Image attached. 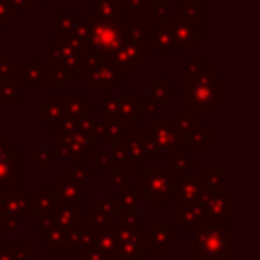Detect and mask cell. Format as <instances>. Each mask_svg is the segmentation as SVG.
<instances>
[{
    "label": "cell",
    "mask_w": 260,
    "mask_h": 260,
    "mask_svg": "<svg viewBox=\"0 0 260 260\" xmlns=\"http://www.w3.org/2000/svg\"><path fill=\"white\" fill-rule=\"evenodd\" d=\"M230 223H207L195 232V256L197 260H230Z\"/></svg>",
    "instance_id": "1"
},
{
    "label": "cell",
    "mask_w": 260,
    "mask_h": 260,
    "mask_svg": "<svg viewBox=\"0 0 260 260\" xmlns=\"http://www.w3.org/2000/svg\"><path fill=\"white\" fill-rule=\"evenodd\" d=\"M148 146H150V160L165 158L175 160L185 156V138L183 132L173 124H150L148 132Z\"/></svg>",
    "instance_id": "2"
},
{
    "label": "cell",
    "mask_w": 260,
    "mask_h": 260,
    "mask_svg": "<svg viewBox=\"0 0 260 260\" xmlns=\"http://www.w3.org/2000/svg\"><path fill=\"white\" fill-rule=\"evenodd\" d=\"M138 191L148 197L150 205H165L175 195V177L167 169H140Z\"/></svg>",
    "instance_id": "3"
},
{
    "label": "cell",
    "mask_w": 260,
    "mask_h": 260,
    "mask_svg": "<svg viewBox=\"0 0 260 260\" xmlns=\"http://www.w3.org/2000/svg\"><path fill=\"white\" fill-rule=\"evenodd\" d=\"M201 203L207 213V223H230L232 217V199L221 191H205Z\"/></svg>",
    "instance_id": "4"
},
{
    "label": "cell",
    "mask_w": 260,
    "mask_h": 260,
    "mask_svg": "<svg viewBox=\"0 0 260 260\" xmlns=\"http://www.w3.org/2000/svg\"><path fill=\"white\" fill-rule=\"evenodd\" d=\"M177 240V225H148L146 234H140V250L146 252H162Z\"/></svg>",
    "instance_id": "5"
},
{
    "label": "cell",
    "mask_w": 260,
    "mask_h": 260,
    "mask_svg": "<svg viewBox=\"0 0 260 260\" xmlns=\"http://www.w3.org/2000/svg\"><path fill=\"white\" fill-rule=\"evenodd\" d=\"M177 215L189 234H195L203 225H207V213H205L201 199L199 201H177Z\"/></svg>",
    "instance_id": "6"
},
{
    "label": "cell",
    "mask_w": 260,
    "mask_h": 260,
    "mask_svg": "<svg viewBox=\"0 0 260 260\" xmlns=\"http://www.w3.org/2000/svg\"><path fill=\"white\" fill-rule=\"evenodd\" d=\"M89 140L87 136H83L81 132L75 134L73 130H67V134L59 136L57 138V152L59 156L63 158H87V152H89Z\"/></svg>",
    "instance_id": "7"
},
{
    "label": "cell",
    "mask_w": 260,
    "mask_h": 260,
    "mask_svg": "<svg viewBox=\"0 0 260 260\" xmlns=\"http://www.w3.org/2000/svg\"><path fill=\"white\" fill-rule=\"evenodd\" d=\"M2 211L8 215H18L22 211L28 209V201H30V191L26 187L20 185H8L2 187Z\"/></svg>",
    "instance_id": "8"
},
{
    "label": "cell",
    "mask_w": 260,
    "mask_h": 260,
    "mask_svg": "<svg viewBox=\"0 0 260 260\" xmlns=\"http://www.w3.org/2000/svg\"><path fill=\"white\" fill-rule=\"evenodd\" d=\"M8 185H18V150L0 142V187Z\"/></svg>",
    "instance_id": "9"
},
{
    "label": "cell",
    "mask_w": 260,
    "mask_h": 260,
    "mask_svg": "<svg viewBox=\"0 0 260 260\" xmlns=\"http://www.w3.org/2000/svg\"><path fill=\"white\" fill-rule=\"evenodd\" d=\"M205 193L203 179L183 175L181 179H175V197L177 201H199Z\"/></svg>",
    "instance_id": "10"
},
{
    "label": "cell",
    "mask_w": 260,
    "mask_h": 260,
    "mask_svg": "<svg viewBox=\"0 0 260 260\" xmlns=\"http://www.w3.org/2000/svg\"><path fill=\"white\" fill-rule=\"evenodd\" d=\"M138 199H140V191L138 187L134 189H126L122 191L118 197L112 199V205H114V211L118 215H122V219H136L138 221Z\"/></svg>",
    "instance_id": "11"
},
{
    "label": "cell",
    "mask_w": 260,
    "mask_h": 260,
    "mask_svg": "<svg viewBox=\"0 0 260 260\" xmlns=\"http://www.w3.org/2000/svg\"><path fill=\"white\" fill-rule=\"evenodd\" d=\"M57 205V193H55V187H39L37 189V195H30V201H28V213L30 215H45V213H51L53 207Z\"/></svg>",
    "instance_id": "12"
},
{
    "label": "cell",
    "mask_w": 260,
    "mask_h": 260,
    "mask_svg": "<svg viewBox=\"0 0 260 260\" xmlns=\"http://www.w3.org/2000/svg\"><path fill=\"white\" fill-rule=\"evenodd\" d=\"M55 193H57V201L69 207H81L83 205V195H81V187L73 181H69L67 177L59 179L55 185Z\"/></svg>",
    "instance_id": "13"
},
{
    "label": "cell",
    "mask_w": 260,
    "mask_h": 260,
    "mask_svg": "<svg viewBox=\"0 0 260 260\" xmlns=\"http://www.w3.org/2000/svg\"><path fill=\"white\" fill-rule=\"evenodd\" d=\"M183 138H185V146H187V148H197V150H201V148H205V142L213 140V134L207 132L203 124L191 122L189 130H183Z\"/></svg>",
    "instance_id": "14"
},
{
    "label": "cell",
    "mask_w": 260,
    "mask_h": 260,
    "mask_svg": "<svg viewBox=\"0 0 260 260\" xmlns=\"http://www.w3.org/2000/svg\"><path fill=\"white\" fill-rule=\"evenodd\" d=\"M95 130L98 132H93V136H102L104 140H110V142H114V140H120L122 136H126L128 134V122L124 120V122H118V120H114V122H110L108 120V124H104V126H95Z\"/></svg>",
    "instance_id": "15"
},
{
    "label": "cell",
    "mask_w": 260,
    "mask_h": 260,
    "mask_svg": "<svg viewBox=\"0 0 260 260\" xmlns=\"http://www.w3.org/2000/svg\"><path fill=\"white\" fill-rule=\"evenodd\" d=\"M28 246L24 242L12 244V242H0V260H26Z\"/></svg>",
    "instance_id": "16"
},
{
    "label": "cell",
    "mask_w": 260,
    "mask_h": 260,
    "mask_svg": "<svg viewBox=\"0 0 260 260\" xmlns=\"http://www.w3.org/2000/svg\"><path fill=\"white\" fill-rule=\"evenodd\" d=\"M205 191H221L223 187V171L221 169H207L203 175Z\"/></svg>",
    "instance_id": "17"
},
{
    "label": "cell",
    "mask_w": 260,
    "mask_h": 260,
    "mask_svg": "<svg viewBox=\"0 0 260 260\" xmlns=\"http://www.w3.org/2000/svg\"><path fill=\"white\" fill-rule=\"evenodd\" d=\"M87 158H91L93 162V169H108V167H114L112 162V154L110 152H104V150H91L87 152Z\"/></svg>",
    "instance_id": "18"
},
{
    "label": "cell",
    "mask_w": 260,
    "mask_h": 260,
    "mask_svg": "<svg viewBox=\"0 0 260 260\" xmlns=\"http://www.w3.org/2000/svg\"><path fill=\"white\" fill-rule=\"evenodd\" d=\"M112 183L118 187H128L130 185V169L124 167H112Z\"/></svg>",
    "instance_id": "19"
},
{
    "label": "cell",
    "mask_w": 260,
    "mask_h": 260,
    "mask_svg": "<svg viewBox=\"0 0 260 260\" xmlns=\"http://www.w3.org/2000/svg\"><path fill=\"white\" fill-rule=\"evenodd\" d=\"M55 154H57L55 150H30V152H28V156H30V158H35V160L39 162V167H41V169H45V167H47V162L55 158Z\"/></svg>",
    "instance_id": "20"
},
{
    "label": "cell",
    "mask_w": 260,
    "mask_h": 260,
    "mask_svg": "<svg viewBox=\"0 0 260 260\" xmlns=\"http://www.w3.org/2000/svg\"><path fill=\"white\" fill-rule=\"evenodd\" d=\"M114 256L110 254V252H104L102 248H98V246H87L85 248V260H112Z\"/></svg>",
    "instance_id": "21"
},
{
    "label": "cell",
    "mask_w": 260,
    "mask_h": 260,
    "mask_svg": "<svg viewBox=\"0 0 260 260\" xmlns=\"http://www.w3.org/2000/svg\"><path fill=\"white\" fill-rule=\"evenodd\" d=\"M0 211H2V197H0Z\"/></svg>",
    "instance_id": "22"
}]
</instances>
